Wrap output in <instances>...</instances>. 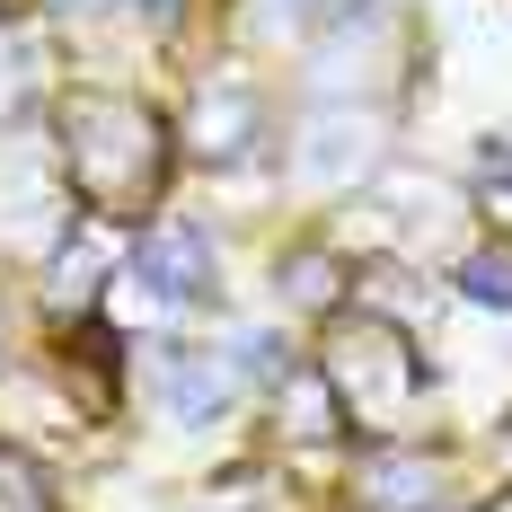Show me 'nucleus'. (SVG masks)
<instances>
[{
	"instance_id": "obj_5",
	"label": "nucleus",
	"mask_w": 512,
	"mask_h": 512,
	"mask_svg": "<svg viewBox=\"0 0 512 512\" xmlns=\"http://www.w3.org/2000/svg\"><path fill=\"white\" fill-rule=\"evenodd\" d=\"M0 512H45V477L27 460H0Z\"/></svg>"
},
{
	"instance_id": "obj_4",
	"label": "nucleus",
	"mask_w": 512,
	"mask_h": 512,
	"mask_svg": "<svg viewBox=\"0 0 512 512\" xmlns=\"http://www.w3.org/2000/svg\"><path fill=\"white\" fill-rule=\"evenodd\" d=\"M371 504H380V512H424V504H433V468L407 460V477L380 468V477H371Z\"/></svg>"
},
{
	"instance_id": "obj_6",
	"label": "nucleus",
	"mask_w": 512,
	"mask_h": 512,
	"mask_svg": "<svg viewBox=\"0 0 512 512\" xmlns=\"http://www.w3.org/2000/svg\"><path fill=\"white\" fill-rule=\"evenodd\" d=\"M477 177H486L495 195H512V133H495V142H477Z\"/></svg>"
},
{
	"instance_id": "obj_3",
	"label": "nucleus",
	"mask_w": 512,
	"mask_h": 512,
	"mask_svg": "<svg viewBox=\"0 0 512 512\" xmlns=\"http://www.w3.org/2000/svg\"><path fill=\"white\" fill-rule=\"evenodd\" d=\"M460 292L486 309H512V248H468L460 256Z\"/></svg>"
},
{
	"instance_id": "obj_1",
	"label": "nucleus",
	"mask_w": 512,
	"mask_h": 512,
	"mask_svg": "<svg viewBox=\"0 0 512 512\" xmlns=\"http://www.w3.org/2000/svg\"><path fill=\"white\" fill-rule=\"evenodd\" d=\"M230 389H239V371L230 354H212V345H159V407L177 415V424H212V415L230 407Z\"/></svg>"
},
{
	"instance_id": "obj_7",
	"label": "nucleus",
	"mask_w": 512,
	"mask_h": 512,
	"mask_svg": "<svg viewBox=\"0 0 512 512\" xmlns=\"http://www.w3.org/2000/svg\"><path fill=\"white\" fill-rule=\"evenodd\" d=\"M142 9H151V18H177V0H142Z\"/></svg>"
},
{
	"instance_id": "obj_2",
	"label": "nucleus",
	"mask_w": 512,
	"mask_h": 512,
	"mask_svg": "<svg viewBox=\"0 0 512 512\" xmlns=\"http://www.w3.org/2000/svg\"><path fill=\"white\" fill-rule=\"evenodd\" d=\"M133 283H142L151 301H168V309L212 301V239L204 230H151V239L133 248Z\"/></svg>"
}]
</instances>
